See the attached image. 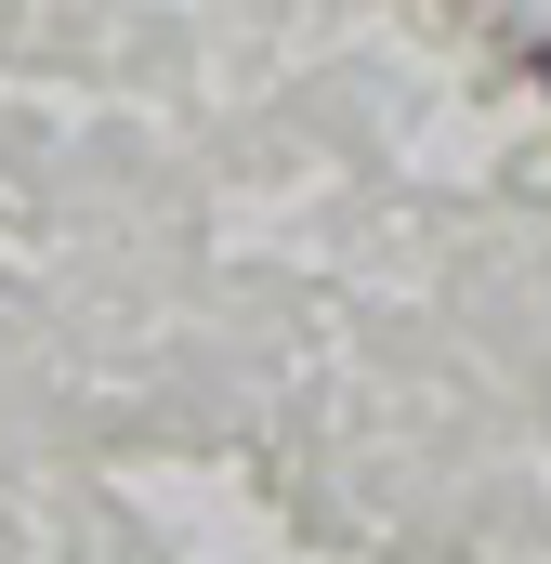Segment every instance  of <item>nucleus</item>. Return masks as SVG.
<instances>
[{"mask_svg":"<svg viewBox=\"0 0 551 564\" xmlns=\"http://www.w3.org/2000/svg\"><path fill=\"white\" fill-rule=\"evenodd\" d=\"M526 79H539V93H551V40H526Z\"/></svg>","mask_w":551,"mask_h":564,"instance_id":"nucleus-1","label":"nucleus"}]
</instances>
